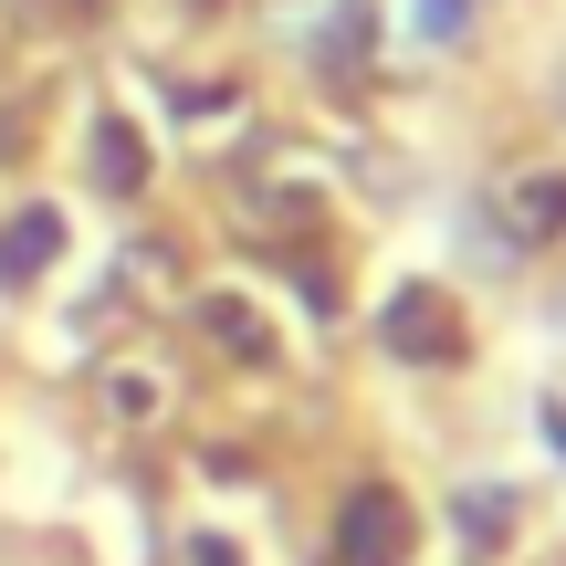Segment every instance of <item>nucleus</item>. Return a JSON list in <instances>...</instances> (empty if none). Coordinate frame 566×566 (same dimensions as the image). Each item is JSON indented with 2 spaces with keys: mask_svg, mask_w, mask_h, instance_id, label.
Masks as SVG:
<instances>
[{
  "mask_svg": "<svg viewBox=\"0 0 566 566\" xmlns=\"http://www.w3.org/2000/svg\"><path fill=\"white\" fill-rule=\"evenodd\" d=\"M556 105H566V74H556Z\"/></svg>",
  "mask_w": 566,
  "mask_h": 566,
  "instance_id": "obj_11",
  "label": "nucleus"
},
{
  "mask_svg": "<svg viewBox=\"0 0 566 566\" xmlns=\"http://www.w3.org/2000/svg\"><path fill=\"white\" fill-rule=\"evenodd\" d=\"M189 315H200V336H210V346H231V357H242V367H263V357H273V325L252 315L242 294H200V304H189Z\"/></svg>",
  "mask_w": 566,
  "mask_h": 566,
  "instance_id": "obj_5",
  "label": "nucleus"
},
{
  "mask_svg": "<svg viewBox=\"0 0 566 566\" xmlns=\"http://www.w3.org/2000/svg\"><path fill=\"white\" fill-rule=\"evenodd\" d=\"M84 179H95L105 200H137V189H147V147H137L126 116H95V137H84Z\"/></svg>",
  "mask_w": 566,
  "mask_h": 566,
  "instance_id": "obj_4",
  "label": "nucleus"
},
{
  "mask_svg": "<svg viewBox=\"0 0 566 566\" xmlns=\"http://www.w3.org/2000/svg\"><path fill=\"white\" fill-rule=\"evenodd\" d=\"M53 252H63V210H21V221L0 231V273H11V283H32Z\"/></svg>",
  "mask_w": 566,
  "mask_h": 566,
  "instance_id": "obj_7",
  "label": "nucleus"
},
{
  "mask_svg": "<svg viewBox=\"0 0 566 566\" xmlns=\"http://www.w3.org/2000/svg\"><path fill=\"white\" fill-rule=\"evenodd\" d=\"M378 336H388V357H409V367L462 357V325H451L441 283H399V294H388V315H378Z\"/></svg>",
  "mask_w": 566,
  "mask_h": 566,
  "instance_id": "obj_2",
  "label": "nucleus"
},
{
  "mask_svg": "<svg viewBox=\"0 0 566 566\" xmlns=\"http://www.w3.org/2000/svg\"><path fill=\"white\" fill-rule=\"evenodd\" d=\"M409 32H420L430 53H451V42L472 32V0H409Z\"/></svg>",
  "mask_w": 566,
  "mask_h": 566,
  "instance_id": "obj_8",
  "label": "nucleus"
},
{
  "mask_svg": "<svg viewBox=\"0 0 566 566\" xmlns=\"http://www.w3.org/2000/svg\"><path fill=\"white\" fill-rule=\"evenodd\" d=\"M336 556H346V566H399V556H409V504H399L388 483L346 493V514H336Z\"/></svg>",
  "mask_w": 566,
  "mask_h": 566,
  "instance_id": "obj_3",
  "label": "nucleus"
},
{
  "mask_svg": "<svg viewBox=\"0 0 566 566\" xmlns=\"http://www.w3.org/2000/svg\"><path fill=\"white\" fill-rule=\"evenodd\" d=\"M189 566H231V546L221 535H189Z\"/></svg>",
  "mask_w": 566,
  "mask_h": 566,
  "instance_id": "obj_10",
  "label": "nucleus"
},
{
  "mask_svg": "<svg viewBox=\"0 0 566 566\" xmlns=\"http://www.w3.org/2000/svg\"><path fill=\"white\" fill-rule=\"evenodd\" d=\"M263 21H273V42H294L315 74H357L367 63V42H378V11L367 0H263Z\"/></svg>",
  "mask_w": 566,
  "mask_h": 566,
  "instance_id": "obj_1",
  "label": "nucleus"
},
{
  "mask_svg": "<svg viewBox=\"0 0 566 566\" xmlns=\"http://www.w3.org/2000/svg\"><path fill=\"white\" fill-rule=\"evenodd\" d=\"M504 221H514V242H556V231H566V168H535V179H514Z\"/></svg>",
  "mask_w": 566,
  "mask_h": 566,
  "instance_id": "obj_6",
  "label": "nucleus"
},
{
  "mask_svg": "<svg viewBox=\"0 0 566 566\" xmlns=\"http://www.w3.org/2000/svg\"><path fill=\"white\" fill-rule=\"evenodd\" d=\"M504 525H514V493L472 483V493H462V535H472V546H504Z\"/></svg>",
  "mask_w": 566,
  "mask_h": 566,
  "instance_id": "obj_9",
  "label": "nucleus"
}]
</instances>
